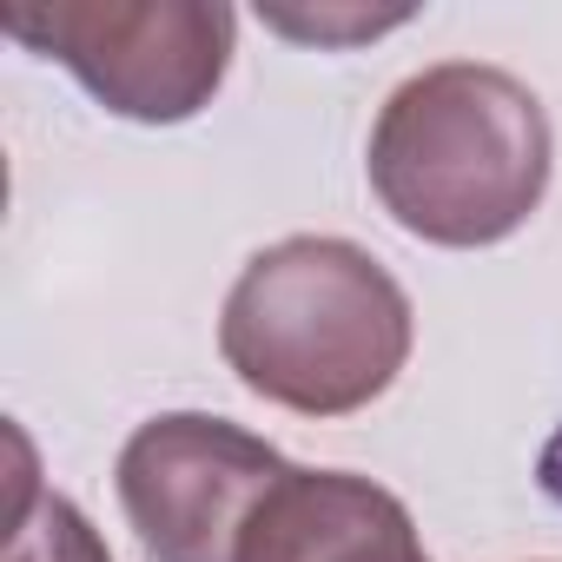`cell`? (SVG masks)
Listing matches in <instances>:
<instances>
[{
	"mask_svg": "<svg viewBox=\"0 0 562 562\" xmlns=\"http://www.w3.org/2000/svg\"><path fill=\"white\" fill-rule=\"evenodd\" d=\"M411 299L384 258L351 238L299 232L245 258L218 312L225 371L299 417H351L411 364Z\"/></svg>",
	"mask_w": 562,
	"mask_h": 562,
	"instance_id": "6da1fadb",
	"label": "cell"
},
{
	"mask_svg": "<svg viewBox=\"0 0 562 562\" xmlns=\"http://www.w3.org/2000/svg\"><path fill=\"white\" fill-rule=\"evenodd\" d=\"M364 172L411 238L450 251L503 245L549 192V113L516 74L443 60L378 106Z\"/></svg>",
	"mask_w": 562,
	"mask_h": 562,
	"instance_id": "7a4b0ae2",
	"label": "cell"
},
{
	"mask_svg": "<svg viewBox=\"0 0 562 562\" xmlns=\"http://www.w3.org/2000/svg\"><path fill=\"white\" fill-rule=\"evenodd\" d=\"M0 27L60 60L133 126H179L205 113L238 47V14L225 0H41L8 8Z\"/></svg>",
	"mask_w": 562,
	"mask_h": 562,
	"instance_id": "3957f363",
	"label": "cell"
},
{
	"mask_svg": "<svg viewBox=\"0 0 562 562\" xmlns=\"http://www.w3.org/2000/svg\"><path fill=\"white\" fill-rule=\"evenodd\" d=\"M285 470V457L232 417L166 411L120 443L113 490L146 562H232L258 496Z\"/></svg>",
	"mask_w": 562,
	"mask_h": 562,
	"instance_id": "277c9868",
	"label": "cell"
},
{
	"mask_svg": "<svg viewBox=\"0 0 562 562\" xmlns=\"http://www.w3.org/2000/svg\"><path fill=\"white\" fill-rule=\"evenodd\" d=\"M232 562H430L411 509L351 470H285L251 509Z\"/></svg>",
	"mask_w": 562,
	"mask_h": 562,
	"instance_id": "5b68a950",
	"label": "cell"
},
{
	"mask_svg": "<svg viewBox=\"0 0 562 562\" xmlns=\"http://www.w3.org/2000/svg\"><path fill=\"white\" fill-rule=\"evenodd\" d=\"M8 562H113V549L100 542V529L87 522L80 503H67L60 490H41L34 476H21Z\"/></svg>",
	"mask_w": 562,
	"mask_h": 562,
	"instance_id": "8992f818",
	"label": "cell"
},
{
	"mask_svg": "<svg viewBox=\"0 0 562 562\" xmlns=\"http://www.w3.org/2000/svg\"><path fill=\"white\" fill-rule=\"evenodd\" d=\"M265 27L292 34V41H312V47H351V41H371L384 27H404L411 8H391V14H364V8H318V14H299V8H258Z\"/></svg>",
	"mask_w": 562,
	"mask_h": 562,
	"instance_id": "52a82bcc",
	"label": "cell"
}]
</instances>
